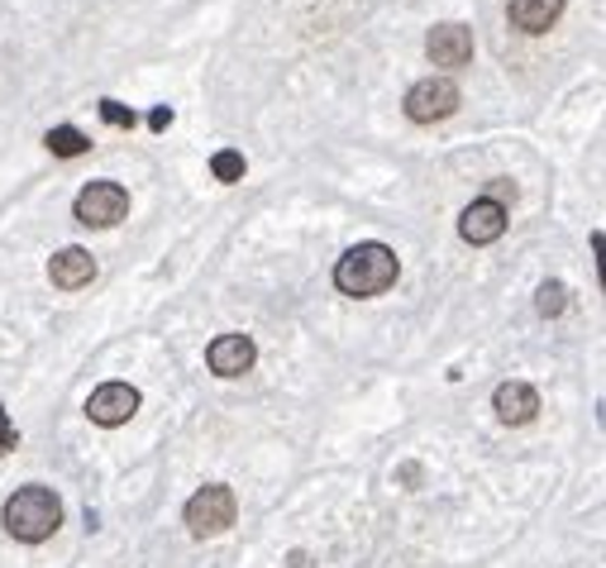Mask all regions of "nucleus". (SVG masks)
Returning a JSON list of instances; mask_svg holds the SVG:
<instances>
[{
    "label": "nucleus",
    "mask_w": 606,
    "mask_h": 568,
    "mask_svg": "<svg viewBox=\"0 0 606 568\" xmlns=\"http://www.w3.org/2000/svg\"><path fill=\"white\" fill-rule=\"evenodd\" d=\"M564 306H568V287L564 282H544L540 292H535V311L544 320L550 316H564Z\"/></svg>",
    "instance_id": "2eb2a0df"
},
{
    "label": "nucleus",
    "mask_w": 606,
    "mask_h": 568,
    "mask_svg": "<svg viewBox=\"0 0 606 568\" xmlns=\"http://www.w3.org/2000/svg\"><path fill=\"white\" fill-rule=\"evenodd\" d=\"M492 406H496V416H502L506 426H530L535 411H540V392L530 382H502L496 387V396H492Z\"/></svg>",
    "instance_id": "9d476101"
},
{
    "label": "nucleus",
    "mask_w": 606,
    "mask_h": 568,
    "mask_svg": "<svg viewBox=\"0 0 606 568\" xmlns=\"http://www.w3.org/2000/svg\"><path fill=\"white\" fill-rule=\"evenodd\" d=\"M235 512H239V502H235V492L225 488V482H211V488H201L197 497L187 502V530L191 535H225L229 526H235Z\"/></svg>",
    "instance_id": "7ed1b4c3"
},
{
    "label": "nucleus",
    "mask_w": 606,
    "mask_h": 568,
    "mask_svg": "<svg viewBox=\"0 0 606 568\" xmlns=\"http://www.w3.org/2000/svg\"><path fill=\"white\" fill-rule=\"evenodd\" d=\"M101 119H105V125H115V129H135V125H139V115L129 111V105L111 101V96H105V101H101Z\"/></svg>",
    "instance_id": "dca6fc26"
},
{
    "label": "nucleus",
    "mask_w": 606,
    "mask_h": 568,
    "mask_svg": "<svg viewBox=\"0 0 606 568\" xmlns=\"http://www.w3.org/2000/svg\"><path fill=\"white\" fill-rule=\"evenodd\" d=\"M139 387H129V382H101L96 392L87 396V416L96 420V426H105V430H115V426H125L129 416L139 411Z\"/></svg>",
    "instance_id": "423d86ee"
},
{
    "label": "nucleus",
    "mask_w": 606,
    "mask_h": 568,
    "mask_svg": "<svg viewBox=\"0 0 606 568\" xmlns=\"http://www.w3.org/2000/svg\"><path fill=\"white\" fill-rule=\"evenodd\" d=\"M77 220L81 225H91V229H111L119 225L129 215V191L119 187V182H87L77 191Z\"/></svg>",
    "instance_id": "20e7f679"
},
{
    "label": "nucleus",
    "mask_w": 606,
    "mask_h": 568,
    "mask_svg": "<svg viewBox=\"0 0 606 568\" xmlns=\"http://www.w3.org/2000/svg\"><path fill=\"white\" fill-rule=\"evenodd\" d=\"M458 235H464L468 244H496V239L506 235V205L478 197L464 211V220H458Z\"/></svg>",
    "instance_id": "1a4fd4ad"
},
{
    "label": "nucleus",
    "mask_w": 606,
    "mask_h": 568,
    "mask_svg": "<svg viewBox=\"0 0 606 568\" xmlns=\"http://www.w3.org/2000/svg\"><path fill=\"white\" fill-rule=\"evenodd\" d=\"M396 273H402L396 253L378 244V239H368V244H354L334 263V287L344 296H382L387 287H396Z\"/></svg>",
    "instance_id": "f257e3e1"
},
{
    "label": "nucleus",
    "mask_w": 606,
    "mask_h": 568,
    "mask_svg": "<svg viewBox=\"0 0 606 568\" xmlns=\"http://www.w3.org/2000/svg\"><path fill=\"white\" fill-rule=\"evenodd\" d=\"M20 444V434H15V426L5 420V406H0V454H10Z\"/></svg>",
    "instance_id": "f3484780"
},
{
    "label": "nucleus",
    "mask_w": 606,
    "mask_h": 568,
    "mask_svg": "<svg viewBox=\"0 0 606 568\" xmlns=\"http://www.w3.org/2000/svg\"><path fill=\"white\" fill-rule=\"evenodd\" d=\"M458 111V87L450 77H426L406 91V115L416 125H434V119H450Z\"/></svg>",
    "instance_id": "39448f33"
},
{
    "label": "nucleus",
    "mask_w": 606,
    "mask_h": 568,
    "mask_svg": "<svg viewBox=\"0 0 606 568\" xmlns=\"http://www.w3.org/2000/svg\"><path fill=\"white\" fill-rule=\"evenodd\" d=\"M506 15H512L516 29L544 34L554 20L564 15V0H506Z\"/></svg>",
    "instance_id": "f8f14e48"
},
{
    "label": "nucleus",
    "mask_w": 606,
    "mask_h": 568,
    "mask_svg": "<svg viewBox=\"0 0 606 568\" xmlns=\"http://www.w3.org/2000/svg\"><path fill=\"white\" fill-rule=\"evenodd\" d=\"M287 568H311V559H306V554H301V550H296L292 559H287Z\"/></svg>",
    "instance_id": "6ab92c4d"
},
{
    "label": "nucleus",
    "mask_w": 606,
    "mask_h": 568,
    "mask_svg": "<svg viewBox=\"0 0 606 568\" xmlns=\"http://www.w3.org/2000/svg\"><path fill=\"white\" fill-rule=\"evenodd\" d=\"M253 358H258V344L249 335H220V340H211V349H205V364H211L215 378H244L253 368Z\"/></svg>",
    "instance_id": "0eeeda50"
},
{
    "label": "nucleus",
    "mask_w": 606,
    "mask_h": 568,
    "mask_svg": "<svg viewBox=\"0 0 606 568\" xmlns=\"http://www.w3.org/2000/svg\"><path fill=\"white\" fill-rule=\"evenodd\" d=\"M149 125L153 129H167V125H173V111H167V105H157V111L149 115Z\"/></svg>",
    "instance_id": "a211bd4d"
},
{
    "label": "nucleus",
    "mask_w": 606,
    "mask_h": 568,
    "mask_svg": "<svg viewBox=\"0 0 606 568\" xmlns=\"http://www.w3.org/2000/svg\"><path fill=\"white\" fill-rule=\"evenodd\" d=\"M0 521H5V530L20 540V545H43V540L58 535V526H63V502H58L53 488L29 482V488H20L15 497L5 502Z\"/></svg>",
    "instance_id": "f03ea898"
},
{
    "label": "nucleus",
    "mask_w": 606,
    "mask_h": 568,
    "mask_svg": "<svg viewBox=\"0 0 606 568\" xmlns=\"http://www.w3.org/2000/svg\"><path fill=\"white\" fill-rule=\"evenodd\" d=\"M48 143V153H58V159H81V153L91 149V139L81 135V129H72V125H58V129H48L43 135Z\"/></svg>",
    "instance_id": "ddd939ff"
},
{
    "label": "nucleus",
    "mask_w": 606,
    "mask_h": 568,
    "mask_svg": "<svg viewBox=\"0 0 606 568\" xmlns=\"http://www.w3.org/2000/svg\"><path fill=\"white\" fill-rule=\"evenodd\" d=\"M426 53L434 67H468L472 63V29L468 24H434Z\"/></svg>",
    "instance_id": "6e6552de"
},
{
    "label": "nucleus",
    "mask_w": 606,
    "mask_h": 568,
    "mask_svg": "<svg viewBox=\"0 0 606 568\" xmlns=\"http://www.w3.org/2000/svg\"><path fill=\"white\" fill-rule=\"evenodd\" d=\"M48 277H53V287H63V292H77V287H87L96 277V258L87 249L67 244L53 253V263H48Z\"/></svg>",
    "instance_id": "9b49d317"
},
{
    "label": "nucleus",
    "mask_w": 606,
    "mask_h": 568,
    "mask_svg": "<svg viewBox=\"0 0 606 568\" xmlns=\"http://www.w3.org/2000/svg\"><path fill=\"white\" fill-rule=\"evenodd\" d=\"M211 173H215V182H244V153L220 149L211 159Z\"/></svg>",
    "instance_id": "4468645a"
}]
</instances>
